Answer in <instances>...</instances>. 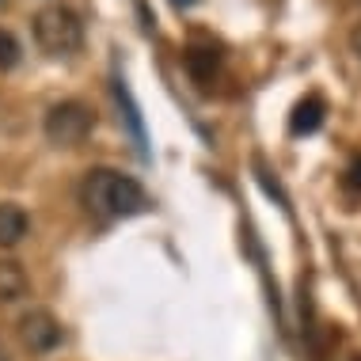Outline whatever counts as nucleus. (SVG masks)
Listing matches in <instances>:
<instances>
[{
    "label": "nucleus",
    "instance_id": "obj_1",
    "mask_svg": "<svg viewBox=\"0 0 361 361\" xmlns=\"http://www.w3.org/2000/svg\"><path fill=\"white\" fill-rule=\"evenodd\" d=\"M80 202L87 213H95L99 221H126V217H141L149 209V194L133 175L114 171V168H95L84 175L80 183Z\"/></svg>",
    "mask_w": 361,
    "mask_h": 361
},
{
    "label": "nucleus",
    "instance_id": "obj_2",
    "mask_svg": "<svg viewBox=\"0 0 361 361\" xmlns=\"http://www.w3.org/2000/svg\"><path fill=\"white\" fill-rule=\"evenodd\" d=\"M31 35L38 50L50 57H69L84 46V23L69 4H46L31 19Z\"/></svg>",
    "mask_w": 361,
    "mask_h": 361
},
{
    "label": "nucleus",
    "instance_id": "obj_3",
    "mask_svg": "<svg viewBox=\"0 0 361 361\" xmlns=\"http://www.w3.org/2000/svg\"><path fill=\"white\" fill-rule=\"evenodd\" d=\"M95 130V111L80 99H61L46 111V122H42V133L46 141L57 145V149H76L92 137Z\"/></svg>",
    "mask_w": 361,
    "mask_h": 361
},
{
    "label": "nucleus",
    "instance_id": "obj_4",
    "mask_svg": "<svg viewBox=\"0 0 361 361\" xmlns=\"http://www.w3.org/2000/svg\"><path fill=\"white\" fill-rule=\"evenodd\" d=\"M19 338L31 354H50V350L61 346V324L54 319V312L31 308L19 316Z\"/></svg>",
    "mask_w": 361,
    "mask_h": 361
},
{
    "label": "nucleus",
    "instance_id": "obj_5",
    "mask_svg": "<svg viewBox=\"0 0 361 361\" xmlns=\"http://www.w3.org/2000/svg\"><path fill=\"white\" fill-rule=\"evenodd\" d=\"M324 114H327L324 95H305V99L293 106V114H289V133L293 137H308V133H316L319 126H324Z\"/></svg>",
    "mask_w": 361,
    "mask_h": 361
},
{
    "label": "nucleus",
    "instance_id": "obj_6",
    "mask_svg": "<svg viewBox=\"0 0 361 361\" xmlns=\"http://www.w3.org/2000/svg\"><path fill=\"white\" fill-rule=\"evenodd\" d=\"M27 228H31L27 209L16 206V202H0V247H16L27 236Z\"/></svg>",
    "mask_w": 361,
    "mask_h": 361
},
{
    "label": "nucleus",
    "instance_id": "obj_7",
    "mask_svg": "<svg viewBox=\"0 0 361 361\" xmlns=\"http://www.w3.org/2000/svg\"><path fill=\"white\" fill-rule=\"evenodd\" d=\"M217 65H221V54L217 50H187V69H190V76L194 80H213V73H217Z\"/></svg>",
    "mask_w": 361,
    "mask_h": 361
},
{
    "label": "nucleus",
    "instance_id": "obj_8",
    "mask_svg": "<svg viewBox=\"0 0 361 361\" xmlns=\"http://www.w3.org/2000/svg\"><path fill=\"white\" fill-rule=\"evenodd\" d=\"M27 293V278L16 262H0V300H19Z\"/></svg>",
    "mask_w": 361,
    "mask_h": 361
},
{
    "label": "nucleus",
    "instance_id": "obj_9",
    "mask_svg": "<svg viewBox=\"0 0 361 361\" xmlns=\"http://www.w3.org/2000/svg\"><path fill=\"white\" fill-rule=\"evenodd\" d=\"M19 57H23V50H19V38H16L12 31H4V27H0V73L16 69Z\"/></svg>",
    "mask_w": 361,
    "mask_h": 361
},
{
    "label": "nucleus",
    "instance_id": "obj_10",
    "mask_svg": "<svg viewBox=\"0 0 361 361\" xmlns=\"http://www.w3.org/2000/svg\"><path fill=\"white\" fill-rule=\"evenodd\" d=\"M346 190H354V194H361V156H354V164L346 168Z\"/></svg>",
    "mask_w": 361,
    "mask_h": 361
},
{
    "label": "nucleus",
    "instance_id": "obj_11",
    "mask_svg": "<svg viewBox=\"0 0 361 361\" xmlns=\"http://www.w3.org/2000/svg\"><path fill=\"white\" fill-rule=\"evenodd\" d=\"M350 50H354V54L361 57V23L354 27V31H350Z\"/></svg>",
    "mask_w": 361,
    "mask_h": 361
},
{
    "label": "nucleus",
    "instance_id": "obj_12",
    "mask_svg": "<svg viewBox=\"0 0 361 361\" xmlns=\"http://www.w3.org/2000/svg\"><path fill=\"white\" fill-rule=\"evenodd\" d=\"M171 4H175V8H190L194 0H171Z\"/></svg>",
    "mask_w": 361,
    "mask_h": 361
},
{
    "label": "nucleus",
    "instance_id": "obj_13",
    "mask_svg": "<svg viewBox=\"0 0 361 361\" xmlns=\"http://www.w3.org/2000/svg\"><path fill=\"white\" fill-rule=\"evenodd\" d=\"M0 361H8V354H4V346H0Z\"/></svg>",
    "mask_w": 361,
    "mask_h": 361
},
{
    "label": "nucleus",
    "instance_id": "obj_14",
    "mask_svg": "<svg viewBox=\"0 0 361 361\" xmlns=\"http://www.w3.org/2000/svg\"><path fill=\"white\" fill-rule=\"evenodd\" d=\"M4 4H8V0H0V8H4Z\"/></svg>",
    "mask_w": 361,
    "mask_h": 361
}]
</instances>
